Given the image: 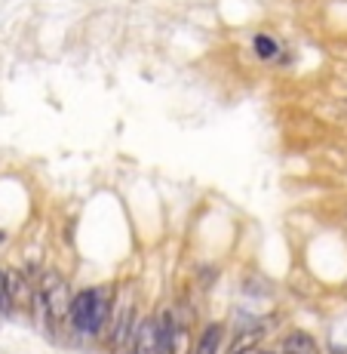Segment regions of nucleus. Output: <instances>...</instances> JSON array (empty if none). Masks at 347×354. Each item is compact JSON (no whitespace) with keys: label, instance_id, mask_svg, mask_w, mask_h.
Wrapping results in <instances>:
<instances>
[{"label":"nucleus","instance_id":"f257e3e1","mask_svg":"<svg viewBox=\"0 0 347 354\" xmlns=\"http://www.w3.org/2000/svg\"><path fill=\"white\" fill-rule=\"evenodd\" d=\"M139 326V305H135V292L123 290L114 292L111 302V321H108V345L114 354H126L132 348V336Z\"/></svg>","mask_w":347,"mask_h":354},{"label":"nucleus","instance_id":"f03ea898","mask_svg":"<svg viewBox=\"0 0 347 354\" xmlns=\"http://www.w3.org/2000/svg\"><path fill=\"white\" fill-rule=\"evenodd\" d=\"M40 296L46 302V311H50L52 330H59L62 324H68V305H71V290H68V281L59 271H43L40 277Z\"/></svg>","mask_w":347,"mask_h":354},{"label":"nucleus","instance_id":"7ed1b4c3","mask_svg":"<svg viewBox=\"0 0 347 354\" xmlns=\"http://www.w3.org/2000/svg\"><path fill=\"white\" fill-rule=\"evenodd\" d=\"M90 339H99L101 330L111 321V302L114 290L111 287H90Z\"/></svg>","mask_w":347,"mask_h":354},{"label":"nucleus","instance_id":"20e7f679","mask_svg":"<svg viewBox=\"0 0 347 354\" xmlns=\"http://www.w3.org/2000/svg\"><path fill=\"white\" fill-rule=\"evenodd\" d=\"M129 354H157V317H145V321H139Z\"/></svg>","mask_w":347,"mask_h":354},{"label":"nucleus","instance_id":"39448f33","mask_svg":"<svg viewBox=\"0 0 347 354\" xmlns=\"http://www.w3.org/2000/svg\"><path fill=\"white\" fill-rule=\"evenodd\" d=\"M224 333H228V330H224L221 321L206 324V326H203V333H200V339L190 345V354H219L221 342H224Z\"/></svg>","mask_w":347,"mask_h":354},{"label":"nucleus","instance_id":"423d86ee","mask_svg":"<svg viewBox=\"0 0 347 354\" xmlns=\"http://www.w3.org/2000/svg\"><path fill=\"white\" fill-rule=\"evenodd\" d=\"M6 290H10V299H12V308L25 305L31 308V296H34V287L25 281L22 271H6Z\"/></svg>","mask_w":347,"mask_h":354},{"label":"nucleus","instance_id":"0eeeda50","mask_svg":"<svg viewBox=\"0 0 347 354\" xmlns=\"http://www.w3.org/2000/svg\"><path fill=\"white\" fill-rule=\"evenodd\" d=\"M280 354H319L317 348V339L310 336V333H289V336L283 339V348Z\"/></svg>","mask_w":347,"mask_h":354},{"label":"nucleus","instance_id":"6e6552de","mask_svg":"<svg viewBox=\"0 0 347 354\" xmlns=\"http://www.w3.org/2000/svg\"><path fill=\"white\" fill-rule=\"evenodd\" d=\"M172 333H175V315L172 311H160L157 315V354H175Z\"/></svg>","mask_w":347,"mask_h":354},{"label":"nucleus","instance_id":"1a4fd4ad","mask_svg":"<svg viewBox=\"0 0 347 354\" xmlns=\"http://www.w3.org/2000/svg\"><path fill=\"white\" fill-rule=\"evenodd\" d=\"M252 50H255V56L261 59V62H274V59L280 56V40L270 37V34H255Z\"/></svg>","mask_w":347,"mask_h":354},{"label":"nucleus","instance_id":"9d476101","mask_svg":"<svg viewBox=\"0 0 347 354\" xmlns=\"http://www.w3.org/2000/svg\"><path fill=\"white\" fill-rule=\"evenodd\" d=\"M0 315H12V299L6 290V268H0Z\"/></svg>","mask_w":347,"mask_h":354},{"label":"nucleus","instance_id":"9b49d317","mask_svg":"<svg viewBox=\"0 0 347 354\" xmlns=\"http://www.w3.org/2000/svg\"><path fill=\"white\" fill-rule=\"evenodd\" d=\"M234 354H258L255 348H243V351H234Z\"/></svg>","mask_w":347,"mask_h":354},{"label":"nucleus","instance_id":"f8f14e48","mask_svg":"<svg viewBox=\"0 0 347 354\" xmlns=\"http://www.w3.org/2000/svg\"><path fill=\"white\" fill-rule=\"evenodd\" d=\"M332 354H347V348H338V345H335V348H332Z\"/></svg>","mask_w":347,"mask_h":354},{"label":"nucleus","instance_id":"ddd939ff","mask_svg":"<svg viewBox=\"0 0 347 354\" xmlns=\"http://www.w3.org/2000/svg\"><path fill=\"white\" fill-rule=\"evenodd\" d=\"M6 241V234H3V231H0V243H3Z\"/></svg>","mask_w":347,"mask_h":354},{"label":"nucleus","instance_id":"4468645a","mask_svg":"<svg viewBox=\"0 0 347 354\" xmlns=\"http://www.w3.org/2000/svg\"><path fill=\"white\" fill-rule=\"evenodd\" d=\"M258 354H274V351H258Z\"/></svg>","mask_w":347,"mask_h":354}]
</instances>
